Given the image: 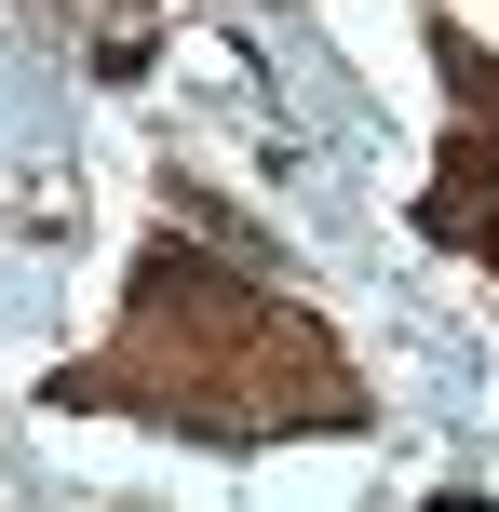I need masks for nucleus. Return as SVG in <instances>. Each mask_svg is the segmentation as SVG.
<instances>
[{
  "instance_id": "1",
  "label": "nucleus",
  "mask_w": 499,
  "mask_h": 512,
  "mask_svg": "<svg viewBox=\"0 0 499 512\" xmlns=\"http://www.w3.org/2000/svg\"><path fill=\"white\" fill-rule=\"evenodd\" d=\"M54 405L68 418H135V432L176 445H338L378 418L351 337L270 270L203 189H176L149 243L122 270V310L81 364H54Z\"/></svg>"
},
{
  "instance_id": "2",
  "label": "nucleus",
  "mask_w": 499,
  "mask_h": 512,
  "mask_svg": "<svg viewBox=\"0 0 499 512\" xmlns=\"http://www.w3.org/2000/svg\"><path fill=\"white\" fill-rule=\"evenodd\" d=\"M432 68H446V149H432L419 230L446 256H486V270H499V54L446 14V27H432Z\"/></svg>"
}]
</instances>
